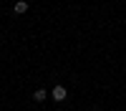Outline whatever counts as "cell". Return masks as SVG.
I'll list each match as a JSON object with an SVG mask.
<instances>
[{"label":"cell","mask_w":126,"mask_h":111,"mask_svg":"<svg viewBox=\"0 0 126 111\" xmlns=\"http://www.w3.org/2000/svg\"><path fill=\"white\" fill-rule=\"evenodd\" d=\"M50 98L58 101V104H61V101H66V98H68V88H66V86H53V88H50Z\"/></svg>","instance_id":"cell-1"},{"label":"cell","mask_w":126,"mask_h":111,"mask_svg":"<svg viewBox=\"0 0 126 111\" xmlns=\"http://www.w3.org/2000/svg\"><path fill=\"white\" fill-rule=\"evenodd\" d=\"M28 8H30V5L25 3V0H18V3H15V8H13V10H15L18 15H23V13H28Z\"/></svg>","instance_id":"cell-3"},{"label":"cell","mask_w":126,"mask_h":111,"mask_svg":"<svg viewBox=\"0 0 126 111\" xmlns=\"http://www.w3.org/2000/svg\"><path fill=\"white\" fill-rule=\"evenodd\" d=\"M46 98H48V88H35L33 91V101L40 104V101H46Z\"/></svg>","instance_id":"cell-2"}]
</instances>
